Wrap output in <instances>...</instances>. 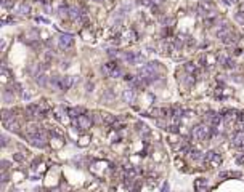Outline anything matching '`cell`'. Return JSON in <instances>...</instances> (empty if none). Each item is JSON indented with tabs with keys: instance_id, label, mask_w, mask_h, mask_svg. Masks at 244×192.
Wrapping results in <instances>:
<instances>
[{
	"instance_id": "6da1fadb",
	"label": "cell",
	"mask_w": 244,
	"mask_h": 192,
	"mask_svg": "<svg viewBox=\"0 0 244 192\" xmlns=\"http://www.w3.org/2000/svg\"><path fill=\"white\" fill-rule=\"evenodd\" d=\"M210 136V128H207L206 125H198L193 128V138L196 141H204Z\"/></svg>"
},
{
	"instance_id": "7a4b0ae2",
	"label": "cell",
	"mask_w": 244,
	"mask_h": 192,
	"mask_svg": "<svg viewBox=\"0 0 244 192\" xmlns=\"http://www.w3.org/2000/svg\"><path fill=\"white\" fill-rule=\"evenodd\" d=\"M58 43H60V48H63V50L71 48L74 45V37L71 34H61L60 38H58Z\"/></svg>"
},
{
	"instance_id": "3957f363",
	"label": "cell",
	"mask_w": 244,
	"mask_h": 192,
	"mask_svg": "<svg viewBox=\"0 0 244 192\" xmlns=\"http://www.w3.org/2000/svg\"><path fill=\"white\" fill-rule=\"evenodd\" d=\"M125 59H127L130 64H140V62L145 61L143 54L141 53H135V51H129L127 54H125Z\"/></svg>"
},
{
	"instance_id": "277c9868",
	"label": "cell",
	"mask_w": 244,
	"mask_h": 192,
	"mask_svg": "<svg viewBox=\"0 0 244 192\" xmlns=\"http://www.w3.org/2000/svg\"><path fill=\"white\" fill-rule=\"evenodd\" d=\"M76 127H79L80 130H87V128L92 127V119L88 115H79L77 122H76Z\"/></svg>"
},
{
	"instance_id": "5b68a950",
	"label": "cell",
	"mask_w": 244,
	"mask_h": 192,
	"mask_svg": "<svg viewBox=\"0 0 244 192\" xmlns=\"http://www.w3.org/2000/svg\"><path fill=\"white\" fill-rule=\"evenodd\" d=\"M40 112H42V109H40V106H37V104H31V106H27V109H26V114L29 119H37V117L40 115Z\"/></svg>"
},
{
	"instance_id": "8992f818",
	"label": "cell",
	"mask_w": 244,
	"mask_h": 192,
	"mask_svg": "<svg viewBox=\"0 0 244 192\" xmlns=\"http://www.w3.org/2000/svg\"><path fill=\"white\" fill-rule=\"evenodd\" d=\"M204 160H206V162H214V163H222V157H220L217 152H214V151L206 152V155H204Z\"/></svg>"
},
{
	"instance_id": "52a82bcc",
	"label": "cell",
	"mask_w": 244,
	"mask_h": 192,
	"mask_svg": "<svg viewBox=\"0 0 244 192\" xmlns=\"http://www.w3.org/2000/svg\"><path fill=\"white\" fill-rule=\"evenodd\" d=\"M207 186H209V181H207V179H204V178L196 179V181H194V189H196V192H206L207 191Z\"/></svg>"
},
{
	"instance_id": "ba28073f",
	"label": "cell",
	"mask_w": 244,
	"mask_h": 192,
	"mask_svg": "<svg viewBox=\"0 0 244 192\" xmlns=\"http://www.w3.org/2000/svg\"><path fill=\"white\" fill-rule=\"evenodd\" d=\"M206 119H207V122L212 123V125H218L223 120V117L220 115V114H217V112H209L206 115Z\"/></svg>"
},
{
	"instance_id": "9c48e42d",
	"label": "cell",
	"mask_w": 244,
	"mask_h": 192,
	"mask_svg": "<svg viewBox=\"0 0 244 192\" xmlns=\"http://www.w3.org/2000/svg\"><path fill=\"white\" fill-rule=\"evenodd\" d=\"M122 98H124V101H125V103L132 104L133 101H135V90H133V88L125 90V91H124V95H122Z\"/></svg>"
},
{
	"instance_id": "30bf717a",
	"label": "cell",
	"mask_w": 244,
	"mask_h": 192,
	"mask_svg": "<svg viewBox=\"0 0 244 192\" xmlns=\"http://www.w3.org/2000/svg\"><path fill=\"white\" fill-rule=\"evenodd\" d=\"M233 146H236V147H243L244 146V133L243 131H239V133H236V135L233 136Z\"/></svg>"
},
{
	"instance_id": "8fae6325",
	"label": "cell",
	"mask_w": 244,
	"mask_h": 192,
	"mask_svg": "<svg viewBox=\"0 0 244 192\" xmlns=\"http://www.w3.org/2000/svg\"><path fill=\"white\" fill-rule=\"evenodd\" d=\"M3 125H5V127L8 128L10 131H19V123H18L15 119L8 120V122H3Z\"/></svg>"
},
{
	"instance_id": "7c38bea8",
	"label": "cell",
	"mask_w": 244,
	"mask_h": 192,
	"mask_svg": "<svg viewBox=\"0 0 244 192\" xmlns=\"http://www.w3.org/2000/svg\"><path fill=\"white\" fill-rule=\"evenodd\" d=\"M218 61L222 62L225 67H228V69H233L235 67V61H231L230 58H226V56H222V58H218Z\"/></svg>"
},
{
	"instance_id": "4fadbf2b",
	"label": "cell",
	"mask_w": 244,
	"mask_h": 192,
	"mask_svg": "<svg viewBox=\"0 0 244 192\" xmlns=\"http://www.w3.org/2000/svg\"><path fill=\"white\" fill-rule=\"evenodd\" d=\"M71 87V77H61L60 79V90H68Z\"/></svg>"
},
{
	"instance_id": "5bb4252c",
	"label": "cell",
	"mask_w": 244,
	"mask_h": 192,
	"mask_svg": "<svg viewBox=\"0 0 244 192\" xmlns=\"http://www.w3.org/2000/svg\"><path fill=\"white\" fill-rule=\"evenodd\" d=\"M239 176H241V173H238V171H235V173H231V171H223V173L218 175V178L223 179V178H239Z\"/></svg>"
},
{
	"instance_id": "9a60e30c",
	"label": "cell",
	"mask_w": 244,
	"mask_h": 192,
	"mask_svg": "<svg viewBox=\"0 0 244 192\" xmlns=\"http://www.w3.org/2000/svg\"><path fill=\"white\" fill-rule=\"evenodd\" d=\"M69 18L71 19H79V18H80V11H79V8L71 7V8H69Z\"/></svg>"
},
{
	"instance_id": "2e32d148",
	"label": "cell",
	"mask_w": 244,
	"mask_h": 192,
	"mask_svg": "<svg viewBox=\"0 0 244 192\" xmlns=\"http://www.w3.org/2000/svg\"><path fill=\"white\" fill-rule=\"evenodd\" d=\"M235 119H236V115H235V112H233V111H228L225 115H223V120H225L228 125H230L231 122H235Z\"/></svg>"
},
{
	"instance_id": "e0dca14e",
	"label": "cell",
	"mask_w": 244,
	"mask_h": 192,
	"mask_svg": "<svg viewBox=\"0 0 244 192\" xmlns=\"http://www.w3.org/2000/svg\"><path fill=\"white\" fill-rule=\"evenodd\" d=\"M11 119H15V115H13V112H10V111H2V120L3 122H8V120H11Z\"/></svg>"
},
{
	"instance_id": "ac0fdd59",
	"label": "cell",
	"mask_w": 244,
	"mask_h": 192,
	"mask_svg": "<svg viewBox=\"0 0 244 192\" xmlns=\"http://www.w3.org/2000/svg\"><path fill=\"white\" fill-rule=\"evenodd\" d=\"M137 127H138V131L141 133V135H145V136L149 135V130H148V127L145 123H137Z\"/></svg>"
},
{
	"instance_id": "d6986e66",
	"label": "cell",
	"mask_w": 244,
	"mask_h": 192,
	"mask_svg": "<svg viewBox=\"0 0 244 192\" xmlns=\"http://www.w3.org/2000/svg\"><path fill=\"white\" fill-rule=\"evenodd\" d=\"M114 120H116V119H114L111 114H104V115H103V122H106V123H113Z\"/></svg>"
},
{
	"instance_id": "ffe728a7",
	"label": "cell",
	"mask_w": 244,
	"mask_h": 192,
	"mask_svg": "<svg viewBox=\"0 0 244 192\" xmlns=\"http://www.w3.org/2000/svg\"><path fill=\"white\" fill-rule=\"evenodd\" d=\"M27 11H29V5H27V3H23V5L19 7V13H21V14H26Z\"/></svg>"
},
{
	"instance_id": "44dd1931",
	"label": "cell",
	"mask_w": 244,
	"mask_h": 192,
	"mask_svg": "<svg viewBox=\"0 0 244 192\" xmlns=\"http://www.w3.org/2000/svg\"><path fill=\"white\" fill-rule=\"evenodd\" d=\"M191 159L193 160H199L201 159V152L199 151H191Z\"/></svg>"
},
{
	"instance_id": "7402d4cb",
	"label": "cell",
	"mask_w": 244,
	"mask_h": 192,
	"mask_svg": "<svg viewBox=\"0 0 244 192\" xmlns=\"http://www.w3.org/2000/svg\"><path fill=\"white\" fill-rule=\"evenodd\" d=\"M37 83L39 85H45V77L44 75H37Z\"/></svg>"
},
{
	"instance_id": "603a6c76",
	"label": "cell",
	"mask_w": 244,
	"mask_h": 192,
	"mask_svg": "<svg viewBox=\"0 0 244 192\" xmlns=\"http://www.w3.org/2000/svg\"><path fill=\"white\" fill-rule=\"evenodd\" d=\"M3 7H7V8H11V7H13V2H11V0H3Z\"/></svg>"
},
{
	"instance_id": "cb8c5ba5",
	"label": "cell",
	"mask_w": 244,
	"mask_h": 192,
	"mask_svg": "<svg viewBox=\"0 0 244 192\" xmlns=\"http://www.w3.org/2000/svg\"><path fill=\"white\" fill-rule=\"evenodd\" d=\"M236 162H238V163H244V155H238V157H236Z\"/></svg>"
},
{
	"instance_id": "d4e9b609",
	"label": "cell",
	"mask_w": 244,
	"mask_h": 192,
	"mask_svg": "<svg viewBox=\"0 0 244 192\" xmlns=\"http://www.w3.org/2000/svg\"><path fill=\"white\" fill-rule=\"evenodd\" d=\"M2 181H3V183L8 181V175H7V171H5V173H3V176H2Z\"/></svg>"
},
{
	"instance_id": "484cf974",
	"label": "cell",
	"mask_w": 244,
	"mask_h": 192,
	"mask_svg": "<svg viewBox=\"0 0 244 192\" xmlns=\"http://www.w3.org/2000/svg\"><path fill=\"white\" fill-rule=\"evenodd\" d=\"M7 143H8V139H7V136H2V146H7Z\"/></svg>"
},
{
	"instance_id": "4316f807",
	"label": "cell",
	"mask_w": 244,
	"mask_h": 192,
	"mask_svg": "<svg viewBox=\"0 0 244 192\" xmlns=\"http://www.w3.org/2000/svg\"><path fill=\"white\" fill-rule=\"evenodd\" d=\"M116 54H117L116 50H109V56H116Z\"/></svg>"
},
{
	"instance_id": "83f0119b",
	"label": "cell",
	"mask_w": 244,
	"mask_h": 192,
	"mask_svg": "<svg viewBox=\"0 0 244 192\" xmlns=\"http://www.w3.org/2000/svg\"><path fill=\"white\" fill-rule=\"evenodd\" d=\"M239 13H244V3H241V5H239Z\"/></svg>"
},
{
	"instance_id": "f1b7e54d",
	"label": "cell",
	"mask_w": 244,
	"mask_h": 192,
	"mask_svg": "<svg viewBox=\"0 0 244 192\" xmlns=\"http://www.w3.org/2000/svg\"><path fill=\"white\" fill-rule=\"evenodd\" d=\"M169 191V186H167V184H164V189H162V192H167Z\"/></svg>"
},
{
	"instance_id": "f546056e",
	"label": "cell",
	"mask_w": 244,
	"mask_h": 192,
	"mask_svg": "<svg viewBox=\"0 0 244 192\" xmlns=\"http://www.w3.org/2000/svg\"><path fill=\"white\" fill-rule=\"evenodd\" d=\"M164 0H153V3H162Z\"/></svg>"
},
{
	"instance_id": "4dcf8cb0",
	"label": "cell",
	"mask_w": 244,
	"mask_h": 192,
	"mask_svg": "<svg viewBox=\"0 0 244 192\" xmlns=\"http://www.w3.org/2000/svg\"><path fill=\"white\" fill-rule=\"evenodd\" d=\"M95 2H101V0H95Z\"/></svg>"
}]
</instances>
